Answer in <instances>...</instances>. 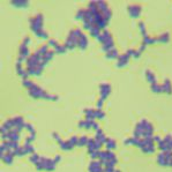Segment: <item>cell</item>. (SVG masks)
<instances>
[{
	"label": "cell",
	"instance_id": "cell-1",
	"mask_svg": "<svg viewBox=\"0 0 172 172\" xmlns=\"http://www.w3.org/2000/svg\"><path fill=\"white\" fill-rule=\"evenodd\" d=\"M152 134H154V126L148 120L142 119V120H140L139 123L136 124L133 138L147 139V138H152Z\"/></svg>",
	"mask_w": 172,
	"mask_h": 172
},
{
	"label": "cell",
	"instance_id": "cell-2",
	"mask_svg": "<svg viewBox=\"0 0 172 172\" xmlns=\"http://www.w3.org/2000/svg\"><path fill=\"white\" fill-rule=\"evenodd\" d=\"M28 93H29V95L32 98H44V99H49V100H57L58 99V96L50 95L45 90H43L41 87H38L36 84H34L30 89H28Z\"/></svg>",
	"mask_w": 172,
	"mask_h": 172
},
{
	"label": "cell",
	"instance_id": "cell-3",
	"mask_svg": "<svg viewBox=\"0 0 172 172\" xmlns=\"http://www.w3.org/2000/svg\"><path fill=\"white\" fill-rule=\"evenodd\" d=\"M55 165H57V163L53 159L41 156L39 162L36 164V169L38 171H53L55 169Z\"/></svg>",
	"mask_w": 172,
	"mask_h": 172
},
{
	"label": "cell",
	"instance_id": "cell-4",
	"mask_svg": "<svg viewBox=\"0 0 172 172\" xmlns=\"http://www.w3.org/2000/svg\"><path fill=\"white\" fill-rule=\"evenodd\" d=\"M29 22H30V28H31V30H32L35 34H37L38 31L43 30L44 16H43L42 14H37L35 18H30Z\"/></svg>",
	"mask_w": 172,
	"mask_h": 172
},
{
	"label": "cell",
	"instance_id": "cell-5",
	"mask_svg": "<svg viewBox=\"0 0 172 172\" xmlns=\"http://www.w3.org/2000/svg\"><path fill=\"white\" fill-rule=\"evenodd\" d=\"M99 99L102 100H105V99L109 97V95L111 94V86L109 83H103L99 86Z\"/></svg>",
	"mask_w": 172,
	"mask_h": 172
},
{
	"label": "cell",
	"instance_id": "cell-6",
	"mask_svg": "<svg viewBox=\"0 0 172 172\" xmlns=\"http://www.w3.org/2000/svg\"><path fill=\"white\" fill-rule=\"evenodd\" d=\"M89 172H104V166L99 159H93L88 168Z\"/></svg>",
	"mask_w": 172,
	"mask_h": 172
},
{
	"label": "cell",
	"instance_id": "cell-7",
	"mask_svg": "<svg viewBox=\"0 0 172 172\" xmlns=\"http://www.w3.org/2000/svg\"><path fill=\"white\" fill-rule=\"evenodd\" d=\"M142 12V7L140 5H131L128 6V14L133 19H138Z\"/></svg>",
	"mask_w": 172,
	"mask_h": 172
},
{
	"label": "cell",
	"instance_id": "cell-8",
	"mask_svg": "<svg viewBox=\"0 0 172 172\" xmlns=\"http://www.w3.org/2000/svg\"><path fill=\"white\" fill-rule=\"evenodd\" d=\"M96 39H97L99 43L103 45V44H104V43H106V42L113 41V37L111 36V34H110L107 30H103V31L100 32V35H99Z\"/></svg>",
	"mask_w": 172,
	"mask_h": 172
},
{
	"label": "cell",
	"instance_id": "cell-9",
	"mask_svg": "<svg viewBox=\"0 0 172 172\" xmlns=\"http://www.w3.org/2000/svg\"><path fill=\"white\" fill-rule=\"evenodd\" d=\"M129 58H131V57H128L126 53L120 54L119 58H118V61H117V64H116V67H118V68H123V67H125V66L128 64Z\"/></svg>",
	"mask_w": 172,
	"mask_h": 172
},
{
	"label": "cell",
	"instance_id": "cell-10",
	"mask_svg": "<svg viewBox=\"0 0 172 172\" xmlns=\"http://www.w3.org/2000/svg\"><path fill=\"white\" fill-rule=\"evenodd\" d=\"M87 46H88V37L83 34V35L79 38V41H77V48L81 50H86L87 49Z\"/></svg>",
	"mask_w": 172,
	"mask_h": 172
},
{
	"label": "cell",
	"instance_id": "cell-11",
	"mask_svg": "<svg viewBox=\"0 0 172 172\" xmlns=\"http://www.w3.org/2000/svg\"><path fill=\"white\" fill-rule=\"evenodd\" d=\"M30 55H31V54H30V50H29V48H28L27 45H25V44H22V45L20 46V57L23 58L25 60H27Z\"/></svg>",
	"mask_w": 172,
	"mask_h": 172
},
{
	"label": "cell",
	"instance_id": "cell-12",
	"mask_svg": "<svg viewBox=\"0 0 172 172\" xmlns=\"http://www.w3.org/2000/svg\"><path fill=\"white\" fill-rule=\"evenodd\" d=\"M106 135L104 134V132L99 128L98 131H96V135H95V140L96 141H98V142H100L102 145H104L105 143V141H106Z\"/></svg>",
	"mask_w": 172,
	"mask_h": 172
},
{
	"label": "cell",
	"instance_id": "cell-13",
	"mask_svg": "<svg viewBox=\"0 0 172 172\" xmlns=\"http://www.w3.org/2000/svg\"><path fill=\"white\" fill-rule=\"evenodd\" d=\"M146 79H147V81L150 84L157 83V77H156V75L154 74V72H151L150 70H147V71H146Z\"/></svg>",
	"mask_w": 172,
	"mask_h": 172
},
{
	"label": "cell",
	"instance_id": "cell-14",
	"mask_svg": "<svg viewBox=\"0 0 172 172\" xmlns=\"http://www.w3.org/2000/svg\"><path fill=\"white\" fill-rule=\"evenodd\" d=\"M1 159H2V162L7 163V164H12L13 159H14V155L12 154V151L6 152V154H1Z\"/></svg>",
	"mask_w": 172,
	"mask_h": 172
},
{
	"label": "cell",
	"instance_id": "cell-15",
	"mask_svg": "<svg viewBox=\"0 0 172 172\" xmlns=\"http://www.w3.org/2000/svg\"><path fill=\"white\" fill-rule=\"evenodd\" d=\"M104 146L106 147V150H114L116 148H117V142L113 140V139H110V138H107L106 139V141H105V143H104Z\"/></svg>",
	"mask_w": 172,
	"mask_h": 172
},
{
	"label": "cell",
	"instance_id": "cell-16",
	"mask_svg": "<svg viewBox=\"0 0 172 172\" xmlns=\"http://www.w3.org/2000/svg\"><path fill=\"white\" fill-rule=\"evenodd\" d=\"M157 163L162 166H168V159H166L165 152H161L157 155Z\"/></svg>",
	"mask_w": 172,
	"mask_h": 172
},
{
	"label": "cell",
	"instance_id": "cell-17",
	"mask_svg": "<svg viewBox=\"0 0 172 172\" xmlns=\"http://www.w3.org/2000/svg\"><path fill=\"white\" fill-rule=\"evenodd\" d=\"M162 88H163V93H165V94H172V84L171 82H170V80H165L164 82H163V84H162Z\"/></svg>",
	"mask_w": 172,
	"mask_h": 172
},
{
	"label": "cell",
	"instance_id": "cell-18",
	"mask_svg": "<svg viewBox=\"0 0 172 172\" xmlns=\"http://www.w3.org/2000/svg\"><path fill=\"white\" fill-rule=\"evenodd\" d=\"M157 43H168L170 41V34L169 32H164L162 35H159L158 37H156Z\"/></svg>",
	"mask_w": 172,
	"mask_h": 172
},
{
	"label": "cell",
	"instance_id": "cell-19",
	"mask_svg": "<svg viewBox=\"0 0 172 172\" xmlns=\"http://www.w3.org/2000/svg\"><path fill=\"white\" fill-rule=\"evenodd\" d=\"M84 116L87 120H95V110L94 109H87L84 110Z\"/></svg>",
	"mask_w": 172,
	"mask_h": 172
},
{
	"label": "cell",
	"instance_id": "cell-20",
	"mask_svg": "<svg viewBox=\"0 0 172 172\" xmlns=\"http://www.w3.org/2000/svg\"><path fill=\"white\" fill-rule=\"evenodd\" d=\"M105 57H106V59H117V58H119V53H118V50L116 49H112L111 51H109L106 54H105Z\"/></svg>",
	"mask_w": 172,
	"mask_h": 172
},
{
	"label": "cell",
	"instance_id": "cell-21",
	"mask_svg": "<svg viewBox=\"0 0 172 172\" xmlns=\"http://www.w3.org/2000/svg\"><path fill=\"white\" fill-rule=\"evenodd\" d=\"M59 146H60V148L62 149V150H65V151H70V150H72L74 147H72L71 146V143L68 142V141H59Z\"/></svg>",
	"mask_w": 172,
	"mask_h": 172
},
{
	"label": "cell",
	"instance_id": "cell-22",
	"mask_svg": "<svg viewBox=\"0 0 172 172\" xmlns=\"http://www.w3.org/2000/svg\"><path fill=\"white\" fill-rule=\"evenodd\" d=\"M97 7H98V11L100 12V13H104L105 11L110 9L109 6H107V4H106L105 1H102V0L97 1Z\"/></svg>",
	"mask_w": 172,
	"mask_h": 172
},
{
	"label": "cell",
	"instance_id": "cell-23",
	"mask_svg": "<svg viewBox=\"0 0 172 172\" xmlns=\"http://www.w3.org/2000/svg\"><path fill=\"white\" fill-rule=\"evenodd\" d=\"M12 5H14L15 7H20V8H23V7H28L29 2L25 1V0H15V1H12Z\"/></svg>",
	"mask_w": 172,
	"mask_h": 172
},
{
	"label": "cell",
	"instance_id": "cell-24",
	"mask_svg": "<svg viewBox=\"0 0 172 172\" xmlns=\"http://www.w3.org/2000/svg\"><path fill=\"white\" fill-rule=\"evenodd\" d=\"M100 32H102V30L99 29L98 27H91V29L89 30V34H90V36H93V37H95V38H97L99 35H100Z\"/></svg>",
	"mask_w": 172,
	"mask_h": 172
},
{
	"label": "cell",
	"instance_id": "cell-25",
	"mask_svg": "<svg viewBox=\"0 0 172 172\" xmlns=\"http://www.w3.org/2000/svg\"><path fill=\"white\" fill-rule=\"evenodd\" d=\"M88 140H89V138L86 136V135L80 136V138H79V142H77V147H84V146H87Z\"/></svg>",
	"mask_w": 172,
	"mask_h": 172
},
{
	"label": "cell",
	"instance_id": "cell-26",
	"mask_svg": "<svg viewBox=\"0 0 172 172\" xmlns=\"http://www.w3.org/2000/svg\"><path fill=\"white\" fill-rule=\"evenodd\" d=\"M151 90L156 94H162L163 93V88H162V84H158V83H155V84H151Z\"/></svg>",
	"mask_w": 172,
	"mask_h": 172
},
{
	"label": "cell",
	"instance_id": "cell-27",
	"mask_svg": "<svg viewBox=\"0 0 172 172\" xmlns=\"http://www.w3.org/2000/svg\"><path fill=\"white\" fill-rule=\"evenodd\" d=\"M155 43H157V39H156V38L150 37V36H146V37H143V43H142V44L148 45V44H155Z\"/></svg>",
	"mask_w": 172,
	"mask_h": 172
},
{
	"label": "cell",
	"instance_id": "cell-28",
	"mask_svg": "<svg viewBox=\"0 0 172 172\" xmlns=\"http://www.w3.org/2000/svg\"><path fill=\"white\" fill-rule=\"evenodd\" d=\"M163 141L166 143V146L169 148V151H172V135H166L164 139H163Z\"/></svg>",
	"mask_w": 172,
	"mask_h": 172
},
{
	"label": "cell",
	"instance_id": "cell-29",
	"mask_svg": "<svg viewBox=\"0 0 172 172\" xmlns=\"http://www.w3.org/2000/svg\"><path fill=\"white\" fill-rule=\"evenodd\" d=\"M29 159H30V162H31L32 164H35V165H36V164L39 162L41 156H39L38 154H36V152H35V154H31V156H30V158H29Z\"/></svg>",
	"mask_w": 172,
	"mask_h": 172
},
{
	"label": "cell",
	"instance_id": "cell-30",
	"mask_svg": "<svg viewBox=\"0 0 172 172\" xmlns=\"http://www.w3.org/2000/svg\"><path fill=\"white\" fill-rule=\"evenodd\" d=\"M104 117H105V112L103 110H99V109L95 110V118L96 119H104Z\"/></svg>",
	"mask_w": 172,
	"mask_h": 172
},
{
	"label": "cell",
	"instance_id": "cell-31",
	"mask_svg": "<svg viewBox=\"0 0 172 172\" xmlns=\"http://www.w3.org/2000/svg\"><path fill=\"white\" fill-rule=\"evenodd\" d=\"M139 29H140V32H141V35H142L143 37L148 36L147 35V29H146V25H145L143 22H139Z\"/></svg>",
	"mask_w": 172,
	"mask_h": 172
},
{
	"label": "cell",
	"instance_id": "cell-32",
	"mask_svg": "<svg viewBox=\"0 0 172 172\" xmlns=\"http://www.w3.org/2000/svg\"><path fill=\"white\" fill-rule=\"evenodd\" d=\"M84 15H86V9H80L77 13H76V20H81L83 21L84 20Z\"/></svg>",
	"mask_w": 172,
	"mask_h": 172
},
{
	"label": "cell",
	"instance_id": "cell-33",
	"mask_svg": "<svg viewBox=\"0 0 172 172\" xmlns=\"http://www.w3.org/2000/svg\"><path fill=\"white\" fill-rule=\"evenodd\" d=\"M37 37H39V38H42V39H48L49 38V35L44 31V30H41V31H38L37 34H35Z\"/></svg>",
	"mask_w": 172,
	"mask_h": 172
},
{
	"label": "cell",
	"instance_id": "cell-34",
	"mask_svg": "<svg viewBox=\"0 0 172 172\" xmlns=\"http://www.w3.org/2000/svg\"><path fill=\"white\" fill-rule=\"evenodd\" d=\"M66 51H67L66 46H65V45H60V44L54 49V52H55V53H65Z\"/></svg>",
	"mask_w": 172,
	"mask_h": 172
},
{
	"label": "cell",
	"instance_id": "cell-35",
	"mask_svg": "<svg viewBox=\"0 0 172 172\" xmlns=\"http://www.w3.org/2000/svg\"><path fill=\"white\" fill-rule=\"evenodd\" d=\"M22 84L25 86V87L27 88V89H30V88H31V87H32V86H34L35 83H34V82H32L31 80H28V79H25V80H23Z\"/></svg>",
	"mask_w": 172,
	"mask_h": 172
},
{
	"label": "cell",
	"instance_id": "cell-36",
	"mask_svg": "<svg viewBox=\"0 0 172 172\" xmlns=\"http://www.w3.org/2000/svg\"><path fill=\"white\" fill-rule=\"evenodd\" d=\"M25 129H27V131H28L30 134H36V133H35V128H34V126H32L31 124H27V123H25Z\"/></svg>",
	"mask_w": 172,
	"mask_h": 172
},
{
	"label": "cell",
	"instance_id": "cell-37",
	"mask_svg": "<svg viewBox=\"0 0 172 172\" xmlns=\"http://www.w3.org/2000/svg\"><path fill=\"white\" fill-rule=\"evenodd\" d=\"M68 142L71 143V146L72 147H75V146H77V142H79V138L77 136H72L70 140H68Z\"/></svg>",
	"mask_w": 172,
	"mask_h": 172
},
{
	"label": "cell",
	"instance_id": "cell-38",
	"mask_svg": "<svg viewBox=\"0 0 172 172\" xmlns=\"http://www.w3.org/2000/svg\"><path fill=\"white\" fill-rule=\"evenodd\" d=\"M48 45H49V46H52L53 50H54L57 46H58V45H59V44H58V42H57V41H54V39H49V44H48Z\"/></svg>",
	"mask_w": 172,
	"mask_h": 172
},
{
	"label": "cell",
	"instance_id": "cell-39",
	"mask_svg": "<svg viewBox=\"0 0 172 172\" xmlns=\"http://www.w3.org/2000/svg\"><path fill=\"white\" fill-rule=\"evenodd\" d=\"M104 172H116L114 166H104Z\"/></svg>",
	"mask_w": 172,
	"mask_h": 172
},
{
	"label": "cell",
	"instance_id": "cell-40",
	"mask_svg": "<svg viewBox=\"0 0 172 172\" xmlns=\"http://www.w3.org/2000/svg\"><path fill=\"white\" fill-rule=\"evenodd\" d=\"M134 53H135V50H133V49H129L128 51H127V52H126V54H127L128 57H132V58H133Z\"/></svg>",
	"mask_w": 172,
	"mask_h": 172
},
{
	"label": "cell",
	"instance_id": "cell-41",
	"mask_svg": "<svg viewBox=\"0 0 172 172\" xmlns=\"http://www.w3.org/2000/svg\"><path fill=\"white\" fill-rule=\"evenodd\" d=\"M141 54H142V53H141V52H140V51L138 50V51H135V53H134L133 58H134V59H139V58L141 57Z\"/></svg>",
	"mask_w": 172,
	"mask_h": 172
},
{
	"label": "cell",
	"instance_id": "cell-42",
	"mask_svg": "<svg viewBox=\"0 0 172 172\" xmlns=\"http://www.w3.org/2000/svg\"><path fill=\"white\" fill-rule=\"evenodd\" d=\"M152 140H154V142H155V143H158V142H161V141H162L161 136H158V135H156V136H152Z\"/></svg>",
	"mask_w": 172,
	"mask_h": 172
},
{
	"label": "cell",
	"instance_id": "cell-43",
	"mask_svg": "<svg viewBox=\"0 0 172 172\" xmlns=\"http://www.w3.org/2000/svg\"><path fill=\"white\" fill-rule=\"evenodd\" d=\"M52 136H53V139H54V140H57L58 142H59V141H61V139H60V136H59V134H58V133H53V134H52Z\"/></svg>",
	"mask_w": 172,
	"mask_h": 172
},
{
	"label": "cell",
	"instance_id": "cell-44",
	"mask_svg": "<svg viewBox=\"0 0 172 172\" xmlns=\"http://www.w3.org/2000/svg\"><path fill=\"white\" fill-rule=\"evenodd\" d=\"M103 104H104V100H102V99H98V102H97V109L102 110V107H103Z\"/></svg>",
	"mask_w": 172,
	"mask_h": 172
},
{
	"label": "cell",
	"instance_id": "cell-45",
	"mask_svg": "<svg viewBox=\"0 0 172 172\" xmlns=\"http://www.w3.org/2000/svg\"><path fill=\"white\" fill-rule=\"evenodd\" d=\"M30 42H31V39H30V37H25V41H23V43H22V44H25V45H27V46H28V45L30 44Z\"/></svg>",
	"mask_w": 172,
	"mask_h": 172
},
{
	"label": "cell",
	"instance_id": "cell-46",
	"mask_svg": "<svg viewBox=\"0 0 172 172\" xmlns=\"http://www.w3.org/2000/svg\"><path fill=\"white\" fill-rule=\"evenodd\" d=\"M53 161H54V162H55V163H57V164H58V163H59V162H60V161H61V157H60V156H59V155H57V156H55V157H54V158H53Z\"/></svg>",
	"mask_w": 172,
	"mask_h": 172
},
{
	"label": "cell",
	"instance_id": "cell-47",
	"mask_svg": "<svg viewBox=\"0 0 172 172\" xmlns=\"http://www.w3.org/2000/svg\"><path fill=\"white\" fill-rule=\"evenodd\" d=\"M145 50H146V45H145V44H142V45L140 46V49H139V51H140V52L142 53V52H143Z\"/></svg>",
	"mask_w": 172,
	"mask_h": 172
},
{
	"label": "cell",
	"instance_id": "cell-48",
	"mask_svg": "<svg viewBox=\"0 0 172 172\" xmlns=\"http://www.w3.org/2000/svg\"><path fill=\"white\" fill-rule=\"evenodd\" d=\"M116 172H120V171H119V170H116Z\"/></svg>",
	"mask_w": 172,
	"mask_h": 172
}]
</instances>
